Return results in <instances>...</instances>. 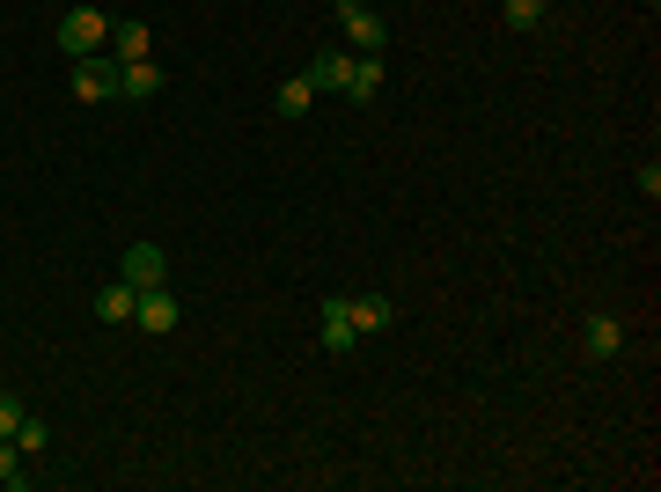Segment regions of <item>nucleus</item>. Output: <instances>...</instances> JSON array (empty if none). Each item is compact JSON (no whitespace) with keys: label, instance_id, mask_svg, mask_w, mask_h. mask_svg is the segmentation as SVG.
<instances>
[{"label":"nucleus","instance_id":"nucleus-1","mask_svg":"<svg viewBox=\"0 0 661 492\" xmlns=\"http://www.w3.org/2000/svg\"><path fill=\"white\" fill-rule=\"evenodd\" d=\"M104 44H111V15H104V8H66V15H60V52H66V60H96Z\"/></svg>","mask_w":661,"mask_h":492},{"label":"nucleus","instance_id":"nucleus-2","mask_svg":"<svg viewBox=\"0 0 661 492\" xmlns=\"http://www.w3.org/2000/svg\"><path fill=\"white\" fill-rule=\"evenodd\" d=\"M330 15H338V30L353 38V52H390V22L375 15V8H360V0H338Z\"/></svg>","mask_w":661,"mask_h":492},{"label":"nucleus","instance_id":"nucleus-3","mask_svg":"<svg viewBox=\"0 0 661 492\" xmlns=\"http://www.w3.org/2000/svg\"><path fill=\"white\" fill-rule=\"evenodd\" d=\"M118 280H125V287H162V280H169V258H162V243H125V258H118Z\"/></svg>","mask_w":661,"mask_h":492},{"label":"nucleus","instance_id":"nucleus-4","mask_svg":"<svg viewBox=\"0 0 661 492\" xmlns=\"http://www.w3.org/2000/svg\"><path fill=\"white\" fill-rule=\"evenodd\" d=\"M74 96H82V103H111V96H118V60H104V52H96V60H74Z\"/></svg>","mask_w":661,"mask_h":492},{"label":"nucleus","instance_id":"nucleus-5","mask_svg":"<svg viewBox=\"0 0 661 492\" xmlns=\"http://www.w3.org/2000/svg\"><path fill=\"white\" fill-rule=\"evenodd\" d=\"M133 324H140L147 338H169V331H177V294H169V280H162V287H140V308H133Z\"/></svg>","mask_w":661,"mask_h":492},{"label":"nucleus","instance_id":"nucleus-6","mask_svg":"<svg viewBox=\"0 0 661 492\" xmlns=\"http://www.w3.org/2000/svg\"><path fill=\"white\" fill-rule=\"evenodd\" d=\"M346 316H353V331H390L397 302H390V294H346Z\"/></svg>","mask_w":661,"mask_h":492},{"label":"nucleus","instance_id":"nucleus-7","mask_svg":"<svg viewBox=\"0 0 661 492\" xmlns=\"http://www.w3.org/2000/svg\"><path fill=\"white\" fill-rule=\"evenodd\" d=\"M580 346H588V360H610V353H625V324L618 316H588L580 324Z\"/></svg>","mask_w":661,"mask_h":492},{"label":"nucleus","instance_id":"nucleus-8","mask_svg":"<svg viewBox=\"0 0 661 492\" xmlns=\"http://www.w3.org/2000/svg\"><path fill=\"white\" fill-rule=\"evenodd\" d=\"M338 96H353V103H375V96H382V52H360Z\"/></svg>","mask_w":661,"mask_h":492},{"label":"nucleus","instance_id":"nucleus-9","mask_svg":"<svg viewBox=\"0 0 661 492\" xmlns=\"http://www.w3.org/2000/svg\"><path fill=\"white\" fill-rule=\"evenodd\" d=\"M118 96H133V103L162 96V66H155V60H133V66H118Z\"/></svg>","mask_w":661,"mask_h":492},{"label":"nucleus","instance_id":"nucleus-10","mask_svg":"<svg viewBox=\"0 0 661 492\" xmlns=\"http://www.w3.org/2000/svg\"><path fill=\"white\" fill-rule=\"evenodd\" d=\"M353 338H360V331H353V316H346V294H330L324 302V353H353Z\"/></svg>","mask_w":661,"mask_h":492},{"label":"nucleus","instance_id":"nucleus-11","mask_svg":"<svg viewBox=\"0 0 661 492\" xmlns=\"http://www.w3.org/2000/svg\"><path fill=\"white\" fill-rule=\"evenodd\" d=\"M111 52H118V66L147 60V52H155V38H147V22H111Z\"/></svg>","mask_w":661,"mask_h":492},{"label":"nucleus","instance_id":"nucleus-12","mask_svg":"<svg viewBox=\"0 0 661 492\" xmlns=\"http://www.w3.org/2000/svg\"><path fill=\"white\" fill-rule=\"evenodd\" d=\"M133 308H140V287H125V280H111V287L96 294V316H104V324H133Z\"/></svg>","mask_w":661,"mask_h":492},{"label":"nucleus","instance_id":"nucleus-13","mask_svg":"<svg viewBox=\"0 0 661 492\" xmlns=\"http://www.w3.org/2000/svg\"><path fill=\"white\" fill-rule=\"evenodd\" d=\"M346 74H353V52H330V44L309 52V82L316 88H346Z\"/></svg>","mask_w":661,"mask_h":492},{"label":"nucleus","instance_id":"nucleus-14","mask_svg":"<svg viewBox=\"0 0 661 492\" xmlns=\"http://www.w3.org/2000/svg\"><path fill=\"white\" fill-rule=\"evenodd\" d=\"M272 103H280L287 118H302V111H309V103H316V82H309V74H287V82H280V96H272Z\"/></svg>","mask_w":661,"mask_h":492},{"label":"nucleus","instance_id":"nucleus-15","mask_svg":"<svg viewBox=\"0 0 661 492\" xmlns=\"http://www.w3.org/2000/svg\"><path fill=\"white\" fill-rule=\"evenodd\" d=\"M44 441H52V427H44L38 411H22V427H15V449H22V463H38V456H44Z\"/></svg>","mask_w":661,"mask_h":492},{"label":"nucleus","instance_id":"nucleus-16","mask_svg":"<svg viewBox=\"0 0 661 492\" xmlns=\"http://www.w3.org/2000/svg\"><path fill=\"white\" fill-rule=\"evenodd\" d=\"M30 478H38V471L22 463V449H15V441H0V492H22Z\"/></svg>","mask_w":661,"mask_h":492},{"label":"nucleus","instance_id":"nucleus-17","mask_svg":"<svg viewBox=\"0 0 661 492\" xmlns=\"http://www.w3.org/2000/svg\"><path fill=\"white\" fill-rule=\"evenodd\" d=\"M15 427H22V397L0 390V441H15Z\"/></svg>","mask_w":661,"mask_h":492},{"label":"nucleus","instance_id":"nucleus-18","mask_svg":"<svg viewBox=\"0 0 661 492\" xmlns=\"http://www.w3.org/2000/svg\"><path fill=\"white\" fill-rule=\"evenodd\" d=\"M537 8H552V0H537Z\"/></svg>","mask_w":661,"mask_h":492}]
</instances>
